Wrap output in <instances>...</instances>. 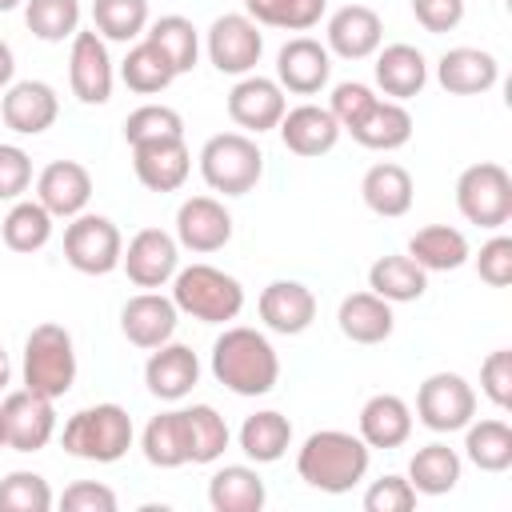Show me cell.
Listing matches in <instances>:
<instances>
[{
	"label": "cell",
	"mask_w": 512,
	"mask_h": 512,
	"mask_svg": "<svg viewBox=\"0 0 512 512\" xmlns=\"http://www.w3.org/2000/svg\"><path fill=\"white\" fill-rule=\"evenodd\" d=\"M368 464H372V448L352 436V432H340V428H320L312 432L300 452H296V472L308 488L316 492H328V496H344L352 492L364 476H368Z\"/></svg>",
	"instance_id": "obj_1"
},
{
	"label": "cell",
	"mask_w": 512,
	"mask_h": 512,
	"mask_svg": "<svg viewBox=\"0 0 512 512\" xmlns=\"http://www.w3.org/2000/svg\"><path fill=\"white\" fill-rule=\"evenodd\" d=\"M212 376L236 396H268L280 380V356L256 328H224L212 344Z\"/></svg>",
	"instance_id": "obj_2"
},
{
	"label": "cell",
	"mask_w": 512,
	"mask_h": 512,
	"mask_svg": "<svg viewBox=\"0 0 512 512\" xmlns=\"http://www.w3.org/2000/svg\"><path fill=\"white\" fill-rule=\"evenodd\" d=\"M172 304L200 324H228L244 308V284L212 264H188L172 276Z\"/></svg>",
	"instance_id": "obj_3"
},
{
	"label": "cell",
	"mask_w": 512,
	"mask_h": 512,
	"mask_svg": "<svg viewBox=\"0 0 512 512\" xmlns=\"http://www.w3.org/2000/svg\"><path fill=\"white\" fill-rule=\"evenodd\" d=\"M60 444L68 456L76 460H92V464H116L120 456H128L132 448V416L120 404H92L80 408L76 416H68Z\"/></svg>",
	"instance_id": "obj_4"
},
{
	"label": "cell",
	"mask_w": 512,
	"mask_h": 512,
	"mask_svg": "<svg viewBox=\"0 0 512 512\" xmlns=\"http://www.w3.org/2000/svg\"><path fill=\"white\" fill-rule=\"evenodd\" d=\"M76 384V344L64 324H36L24 340V388L60 400Z\"/></svg>",
	"instance_id": "obj_5"
},
{
	"label": "cell",
	"mask_w": 512,
	"mask_h": 512,
	"mask_svg": "<svg viewBox=\"0 0 512 512\" xmlns=\"http://www.w3.org/2000/svg\"><path fill=\"white\" fill-rule=\"evenodd\" d=\"M200 176L212 192L244 196L264 176V152L248 132H216L200 148Z\"/></svg>",
	"instance_id": "obj_6"
},
{
	"label": "cell",
	"mask_w": 512,
	"mask_h": 512,
	"mask_svg": "<svg viewBox=\"0 0 512 512\" xmlns=\"http://www.w3.org/2000/svg\"><path fill=\"white\" fill-rule=\"evenodd\" d=\"M456 208L476 228H504L512 220V176L496 160H480L456 180Z\"/></svg>",
	"instance_id": "obj_7"
},
{
	"label": "cell",
	"mask_w": 512,
	"mask_h": 512,
	"mask_svg": "<svg viewBox=\"0 0 512 512\" xmlns=\"http://www.w3.org/2000/svg\"><path fill=\"white\" fill-rule=\"evenodd\" d=\"M120 256H124V240H120V228L108 216L80 212V216L68 220V228H64V260L76 272L108 276V272L120 268Z\"/></svg>",
	"instance_id": "obj_8"
},
{
	"label": "cell",
	"mask_w": 512,
	"mask_h": 512,
	"mask_svg": "<svg viewBox=\"0 0 512 512\" xmlns=\"http://www.w3.org/2000/svg\"><path fill=\"white\" fill-rule=\"evenodd\" d=\"M416 416L428 432H464L476 416V392L460 372H432L416 392Z\"/></svg>",
	"instance_id": "obj_9"
},
{
	"label": "cell",
	"mask_w": 512,
	"mask_h": 512,
	"mask_svg": "<svg viewBox=\"0 0 512 512\" xmlns=\"http://www.w3.org/2000/svg\"><path fill=\"white\" fill-rule=\"evenodd\" d=\"M204 48H208V60L216 72L224 76H248L256 64H260V52H264V32L252 16L244 12H224L212 20L208 36H204Z\"/></svg>",
	"instance_id": "obj_10"
},
{
	"label": "cell",
	"mask_w": 512,
	"mask_h": 512,
	"mask_svg": "<svg viewBox=\"0 0 512 512\" xmlns=\"http://www.w3.org/2000/svg\"><path fill=\"white\" fill-rule=\"evenodd\" d=\"M0 420H4V444L12 452H40L56 436V400L32 388L8 392L0 404Z\"/></svg>",
	"instance_id": "obj_11"
},
{
	"label": "cell",
	"mask_w": 512,
	"mask_h": 512,
	"mask_svg": "<svg viewBox=\"0 0 512 512\" xmlns=\"http://www.w3.org/2000/svg\"><path fill=\"white\" fill-rule=\"evenodd\" d=\"M68 84L72 96L80 104H108L112 100V84H116V68L108 56L104 36L92 32H76L72 36V52H68Z\"/></svg>",
	"instance_id": "obj_12"
},
{
	"label": "cell",
	"mask_w": 512,
	"mask_h": 512,
	"mask_svg": "<svg viewBox=\"0 0 512 512\" xmlns=\"http://www.w3.org/2000/svg\"><path fill=\"white\" fill-rule=\"evenodd\" d=\"M120 268L128 272V280L136 288H164V284H172V276L180 268V244L164 228H140L128 240Z\"/></svg>",
	"instance_id": "obj_13"
},
{
	"label": "cell",
	"mask_w": 512,
	"mask_h": 512,
	"mask_svg": "<svg viewBox=\"0 0 512 512\" xmlns=\"http://www.w3.org/2000/svg\"><path fill=\"white\" fill-rule=\"evenodd\" d=\"M232 240V212L216 196H188L176 208V244L188 252H220Z\"/></svg>",
	"instance_id": "obj_14"
},
{
	"label": "cell",
	"mask_w": 512,
	"mask_h": 512,
	"mask_svg": "<svg viewBox=\"0 0 512 512\" xmlns=\"http://www.w3.org/2000/svg\"><path fill=\"white\" fill-rule=\"evenodd\" d=\"M332 76V52L312 36H292L276 52V84L292 96H316Z\"/></svg>",
	"instance_id": "obj_15"
},
{
	"label": "cell",
	"mask_w": 512,
	"mask_h": 512,
	"mask_svg": "<svg viewBox=\"0 0 512 512\" xmlns=\"http://www.w3.org/2000/svg\"><path fill=\"white\" fill-rule=\"evenodd\" d=\"M284 112H288L284 88H280L276 80H268V76L248 72V76H240V80L232 84V92H228V116H232V124L244 128V132H256V136H260V132L276 128Z\"/></svg>",
	"instance_id": "obj_16"
},
{
	"label": "cell",
	"mask_w": 512,
	"mask_h": 512,
	"mask_svg": "<svg viewBox=\"0 0 512 512\" xmlns=\"http://www.w3.org/2000/svg\"><path fill=\"white\" fill-rule=\"evenodd\" d=\"M176 324H180V308L172 304V296H160L156 288L136 292L120 308V332L128 336V344L148 348V352L160 348V344H168L172 332H176Z\"/></svg>",
	"instance_id": "obj_17"
},
{
	"label": "cell",
	"mask_w": 512,
	"mask_h": 512,
	"mask_svg": "<svg viewBox=\"0 0 512 512\" xmlns=\"http://www.w3.org/2000/svg\"><path fill=\"white\" fill-rule=\"evenodd\" d=\"M60 116V96L52 84L44 80H16L4 88V100H0V120L20 132V136H40L56 124Z\"/></svg>",
	"instance_id": "obj_18"
},
{
	"label": "cell",
	"mask_w": 512,
	"mask_h": 512,
	"mask_svg": "<svg viewBox=\"0 0 512 512\" xmlns=\"http://www.w3.org/2000/svg\"><path fill=\"white\" fill-rule=\"evenodd\" d=\"M328 52H336L340 60H368L380 40H384V20L376 8L368 4H344L328 16Z\"/></svg>",
	"instance_id": "obj_19"
},
{
	"label": "cell",
	"mask_w": 512,
	"mask_h": 512,
	"mask_svg": "<svg viewBox=\"0 0 512 512\" xmlns=\"http://www.w3.org/2000/svg\"><path fill=\"white\" fill-rule=\"evenodd\" d=\"M36 200L52 212V220H72L92 200V176L76 160H52L36 176Z\"/></svg>",
	"instance_id": "obj_20"
},
{
	"label": "cell",
	"mask_w": 512,
	"mask_h": 512,
	"mask_svg": "<svg viewBox=\"0 0 512 512\" xmlns=\"http://www.w3.org/2000/svg\"><path fill=\"white\" fill-rule=\"evenodd\" d=\"M144 384H148V392L156 400H168V404L184 400L200 384V360H196V352L188 344H172V340L160 344V348H152V356L144 364Z\"/></svg>",
	"instance_id": "obj_21"
},
{
	"label": "cell",
	"mask_w": 512,
	"mask_h": 512,
	"mask_svg": "<svg viewBox=\"0 0 512 512\" xmlns=\"http://www.w3.org/2000/svg\"><path fill=\"white\" fill-rule=\"evenodd\" d=\"M276 128H280L284 148L296 152V156H304V160L332 152L336 140H340V132H344L336 124V116L328 108H320V104H296V108H288Z\"/></svg>",
	"instance_id": "obj_22"
},
{
	"label": "cell",
	"mask_w": 512,
	"mask_h": 512,
	"mask_svg": "<svg viewBox=\"0 0 512 512\" xmlns=\"http://www.w3.org/2000/svg\"><path fill=\"white\" fill-rule=\"evenodd\" d=\"M260 320L280 336H300L316 320V296L300 280H272L260 292Z\"/></svg>",
	"instance_id": "obj_23"
},
{
	"label": "cell",
	"mask_w": 512,
	"mask_h": 512,
	"mask_svg": "<svg viewBox=\"0 0 512 512\" xmlns=\"http://www.w3.org/2000/svg\"><path fill=\"white\" fill-rule=\"evenodd\" d=\"M436 80L452 96H480L496 88L500 80V60L484 48H448L436 60Z\"/></svg>",
	"instance_id": "obj_24"
},
{
	"label": "cell",
	"mask_w": 512,
	"mask_h": 512,
	"mask_svg": "<svg viewBox=\"0 0 512 512\" xmlns=\"http://www.w3.org/2000/svg\"><path fill=\"white\" fill-rule=\"evenodd\" d=\"M136 180L148 192H176L192 172V152L184 140H160V144H136L132 148Z\"/></svg>",
	"instance_id": "obj_25"
},
{
	"label": "cell",
	"mask_w": 512,
	"mask_h": 512,
	"mask_svg": "<svg viewBox=\"0 0 512 512\" xmlns=\"http://www.w3.org/2000/svg\"><path fill=\"white\" fill-rule=\"evenodd\" d=\"M368 448H400L412 436V408L396 396V392H376L364 400L360 408V432H356Z\"/></svg>",
	"instance_id": "obj_26"
},
{
	"label": "cell",
	"mask_w": 512,
	"mask_h": 512,
	"mask_svg": "<svg viewBox=\"0 0 512 512\" xmlns=\"http://www.w3.org/2000/svg\"><path fill=\"white\" fill-rule=\"evenodd\" d=\"M336 324L340 332L352 340V344H384L396 328V316H392V304L376 292H352L340 300V312H336Z\"/></svg>",
	"instance_id": "obj_27"
},
{
	"label": "cell",
	"mask_w": 512,
	"mask_h": 512,
	"mask_svg": "<svg viewBox=\"0 0 512 512\" xmlns=\"http://www.w3.org/2000/svg\"><path fill=\"white\" fill-rule=\"evenodd\" d=\"M376 84H380L384 96H392L400 104L412 100V96H420L424 84H428V60H424V52L412 48V44H388L376 56Z\"/></svg>",
	"instance_id": "obj_28"
},
{
	"label": "cell",
	"mask_w": 512,
	"mask_h": 512,
	"mask_svg": "<svg viewBox=\"0 0 512 512\" xmlns=\"http://www.w3.org/2000/svg\"><path fill=\"white\" fill-rule=\"evenodd\" d=\"M140 448H144V460L152 468H180V464H188L192 460V440H188L184 408L152 416L144 424V432H140Z\"/></svg>",
	"instance_id": "obj_29"
},
{
	"label": "cell",
	"mask_w": 512,
	"mask_h": 512,
	"mask_svg": "<svg viewBox=\"0 0 512 512\" xmlns=\"http://www.w3.org/2000/svg\"><path fill=\"white\" fill-rule=\"evenodd\" d=\"M268 500V488L256 468L248 464H224L208 480V504L216 512H260Z\"/></svg>",
	"instance_id": "obj_30"
},
{
	"label": "cell",
	"mask_w": 512,
	"mask_h": 512,
	"mask_svg": "<svg viewBox=\"0 0 512 512\" xmlns=\"http://www.w3.org/2000/svg\"><path fill=\"white\" fill-rule=\"evenodd\" d=\"M360 196H364V204H368L376 216L396 220V216H404V212L412 208L416 188H412L408 168L384 160V164H372V168L364 172V180H360Z\"/></svg>",
	"instance_id": "obj_31"
},
{
	"label": "cell",
	"mask_w": 512,
	"mask_h": 512,
	"mask_svg": "<svg viewBox=\"0 0 512 512\" xmlns=\"http://www.w3.org/2000/svg\"><path fill=\"white\" fill-rule=\"evenodd\" d=\"M460 452L448 448L444 440H432L424 448L412 452L408 460V484L416 488V496H444L460 484Z\"/></svg>",
	"instance_id": "obj_32"
},
{
	"label": "cell",
	"mask_w": 512,
	"mask_h": 512,
	"mask_svg": "<svg viewBox=\"0 0 512 512\" xmlns=\"http://www.w3.org/2000/svg\"><path fill=\"white\" fill-rule=\"evenodd\" d=\"M348 132H352L356 144H364L372 152H396L412 140V116L400 100H376L368 108V116Z\"/></svg>",
	"instance_id": "obj_33"
},
{
	"label": "cell",
	"mask_w": 512,
	"mask_h": 512,
	"mask_svg": "<svg viewBox=\"0 0 512 512\" xmlns=\"http://www.w3.org/2000/svg\"><path fill=\"white\" fill-rule=\"evenodd\" d=\"M408 256L424 272H456L468 260V236L460 228H448V224H428V228L412 232Z\"/></svg>",
	"instance_id": "obj_34"
},
{
	"label": "cell",
	"mask_w": 512,
	"mask_h": 512,
	"mask_svg": "<svg viewBox=\"0 0 512 512\" xmlns=\"http://www.w3.org/2000/svg\"><path fill=\"white\" fill-rule=\"evenodd\" d=\"M292 444V420L276 408H264V412H252L244 424H240V452L252 460V464H276Z\"/></svg>",
	"instance_id": "obj_35"
},
{
	"label": "cell",
	"mask_w": 512,
	"mask_h": 512,
	"mask_svg": "<svg viewBox=\"0 0 512 512\" xmlns=\"http://www.w3.org/2000/svg\"><path fill=\"white\" fill-rule=\"evenodd\" d=\"M464 456L480 472H508L512 468V428L500 416L468 420L464 424Z\"/></svg>",
	"instance_id": "obj_36"
},
{
	"label": "cell",
	"mask_w": 512,
	"mask_h": 512,
	"mask_svg": "<svg viewBox=\"0 0 512 512\" xmlns=\"http://www.w3.org/2000/svg\"><path fill=\"white\" fill-rule=\"evenodd\" d=\"M428 288V272L404 252V256H380L372 268H368V292L384 296L388 304H408V300H420Z\"/></svg>",
	"instance_id": "obj_37"
},
{
	"label": "cell",
	"mask_w": 512,
	"mask_h": 512,
	"mask_svg": "<svg viewBox=\"0 0 512 512\" xmlns=\"http://www.w3.org/2000/svg\"><path fill=\"white\" fill-rule=\"evenodd\" d=\"M0 236L12 252H40L48 240H52V212L40 204V200H12L4 224H0Z\"/></svg>",
	"instance_id": "obj_38"
},
{
	"label": "cell",
	"mask_w": 512,
	"mask_h": 512,
	"mask_svg": "<svg viewBox=\"0 0 512 512\" xmlns=\"http://www.w3.org/2000/svg\"><path fill=\"white\" fill-rule=\"evenodd\" d=\"M144 40H152V44L168 56V64L176 68V76L196 68V56H200V32H196V24H192L188 16H176V12H172V16L152 20L148 32H144Z\"/></svg>",
	"instance_id": "obj_39"
},
{
	"label": "cell",
	"mask_w": 512,
	"mask_h": 512,
	"mask_svg": "<svg viewBox=\"0 0 512 512\" xmlns=\"http://www.w3.org/2000/svg\"><path fill=\"white\" fill-rule=\"evenodd\" d=\"M120 80L140 92V96H152V92H164L172 80H176V68L168 64V56L152 44V40H140L128 48L124 64H120Z\"/></svg>",
	"instance_id": "obj_40"
},
{
	"label": "cell",
	"mask_w": 512,
	"mask_h": 512,
	"mask_svg": "<svg viewBox=\"0 0 512 512\" xmlns=\"http://www.w3.org/2000/svg\"><path fill=\"white\" fill-rule=\"evenodd\" d=\"M24 24L44 44H64L80 32V0H24Z\"/></svg>",
	"instance_id": "obj_41"
},
{
	"label": "cell",
	"mask_w": 512,
	"mask_h": 512,
	"mask_svg": "<svg viewBox=\"0 0 512 512\" xmlns=\"http://www.w3.org/2000/svg\"><path fill=\"white\" fill-rule=\"evenodd\" d=\"M328 0H244V16L284 32H308L320 24Z\"/></svg>",
	"instance_id": "obj_42"
},
{
	"label": "cell",
	"mask_w": 512,
	"mask_h": 512,
	"mask_svg": "<svg viewBox=\"0 0 512 512\" xmlns=\"http://www.w3.org/2000/svg\"><path fill=\"white\" fill-rule=\"evenodd\" d=\"M92 24L104 40L128 44L148 28V0H92Z\"/></svg>",
	"instance_id": "obj_43"
},
{
	"label": "cell",
	"mask_w": 512,
	"mask_h": 512,
	"mask_svg": "<svg viewBox=\"0 0 512 512\" xmlns=\"http://www.w3.org/2000/svg\"><path fill=\"white\" fill-rule=\"evenodd\" d=\"M124 140H128V148H136V144H160V140H184V120L168 104H140L124 120Z\"/></svg>",
	"instance_id": "obj_44"
},
{
	"label": "cell",
	"mask_w": 512,
	"mask_h": 512,
	"mask_svg": "<svg viewBox=\"0 0 512 512\" xmlns=\"http://www.w3.org/2000/svg\"><path fill=\"white\" fill-rule=\"evenodd\" d=\"M188 416V440H192V460L188 464H216L228 448V424L212 404H192L184 408Z\"/></svg>",
	"instance_id": "obj_45"
},
{
	"label": "cell",
	"mask_w": 512,
	"mask_h": 512,
	"mask_svg": "<svg viewBox=\"0 0 512 512\" xmlns=\"http://www.w3.org/2000/svg\"><path fill=\"white\" fill-rule=\"evenodd\" d=\"M52 504H56V496L40 472L16 468L0 480V512H48Z\"/></svg>",
	"instance_id": "obj_46"
},
{
	"label": "cell",
	"mask_w": 512,
	"mask_h": 512,
	"mask_svg": "<svg viewBox=\"0 0 512 512\" xmlns=\"http://www.w3.org/2000/svg\"><path fill=\"white\" fill-rule=\"evenodd\" d=\"M376 100H380V96H376L368 84H360V80H344V84H336V88H332L328 112L336 116V124H340V128H356V124L368 116V108H372Z\"/></svg>",
	"instance_id": "obj_47"
},
{
	"label": "cell",
	"mask_w": 512,
	"mask_h": 512,
	"mask_svg": "<svg viewBox=\"0 0 512 512\" xmlns=\"http://www.w3.org/2000/svg\"><path fill=\"white\" fill-rule=\"evenodd\" d=\"M364 508L368 512H412L416 508V488L408 484V476L388 472V476H380V480L368 484Z\"/></svg>",
	"instance_id": "obj_48"
},
{
	"label": "cell",
	"mask_w": 512,
	"mask_h": 512,
	"mask_svg": "<svg viewBox=\"0 0 512 512\" xmlns=\"http://www.w3.org/2000/svg\"><path fill=\"white\" fill-rule=\"evenodd\" d=\"M480 392L500 412L512 408V352L508 348H496V352L484 356V364H480Z\"/></svg>",
	"instance_id": "obj_49"
},
{
	"label": "cell",
	"mask_w": 512,
	"mask_h": 512,
	"mask_svg": "<svg viewBox=\"0 0 512 512\" xmlns=\"http://www.w3.org/2000/svg\"><path fill=\"white\" fill-rule=\"evenodd\" d=\"M32 184V156L16 144H0V200H20Z\"/></svg>",
	"instance_id": "obj_50"
},
{
	"label": "cell",
	"mask_w": 512,
	"mask_h": 512,
	"mask_svg": "<svg viewBox=\"0 0 512 512\" xmlns=\"http://www.w3.org/2000/svg\"><path fill=\"white\" fill-rule=\"evenodd\" d=\"M476 272L484 284L508 288L512 284V236H492L476 256Z\"/></svg>",
	"instance_id": "obj_51"
},
{
	"label": "cell",
	"mask_w": 512,
	"mask_h": 512,
	"mask_svg": "<svg viewBox=\"0 0 512 512\" xmlns=\"http://www.w3.org/2000/svg\"><path fill=\"white\" fill-rule=\"evenodd\" d=\"M60 508H68V512H116V492L108 484H96V480H76L64 488Z\"/></svg>",
	"instance_id": "obj_52"
},
{
	"label": "cell",
	"mask_w": 512,
	"mask_h": 512,
	"mask_svg": "<svg viewBox=\"0 0 512 512\" xmlns=\"http://www.w3.org/2000/svg\"><path fill=\"white\" fill-rule=\"evenodd\" d=\"M412 16L424 32H452L464 20V0H412Z\"/></svg>",
	"instance_id": "obj_53"
},
{
	"label": "cell",
	"mask_w": 512,
	"mask_h": 512,
	"mask_svg": "<svg viewBox=\"0 0 512 512\" xmlns=\"http://www.w3.org/2000/svg\"><path fill=\"white\" fill-rule=\"evenodd\" d=\"M12 72H16V56H12V48L0 40V88L12 84Z\"/></svg>",
	"instance_id": "obj_54"
},
{
	"label": "cell",
	"mask_w": 512,
	"mask_h": 512,
	"mask_svg": "<svg viewBox=\"0 0 512 512\" xmlns=\"http://www.w3.org/2000/svg\"><path fill=\"white\" fill-rule=\"evenodd\" d=\"M8 380H12V360H8V352L0 348V392L8 388Z\"/></svg>",
	"instance_id": "obj_55"
},
{
	"label": "cell",
	"mask_w": 512,
	"mask_h": 512,
	"mask_svg": "<svg viewBox=\"0 0 512 512\" xmlns=\"http://www.w3.org/2000/svg\"><path fill=\"white\" fill-rule=\"evenodd\" d=\"M16 4H24V0H0V12H12Z\"/></svg>",
	"instance_id": "obj_56"
},
{
	"label": "cell",
	"mask_w": 512,
	"mask_h": 512,
	"mask_svg": "<svg viewBox=\"0 0 512 512\" xmlns=\"http://www.w3.org/2000/svg\"><path fill=\"white\" fill-rule=\"evenodd\" d=\"M0 448H8V444H4V420H0Z\"/></svg>",
	"instance_id": "obj_57"
}]
</instances>
